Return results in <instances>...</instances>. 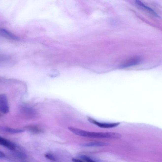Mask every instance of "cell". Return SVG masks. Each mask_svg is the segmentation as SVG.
I'll use <instances>...</instances> for the list:
<instances>
[{"instance_id":"cell-1","label":"cell","mask_w":162,"mask_h":162,"mask_svg":"<svg viewBox=\"0 0 162 162\" xmlns=\"http://www.w3.org/2000/svg\"><path fill=\"white\" fill-rule=\"evenodd\" d=\"M68 129L75 135L82 137L96 138L109 139H118L122 136L120 134L116 132H97L86 131L72 127H68Z\"/></svg>"},{"instance_id":"cell-2","label":"cell","mask_w":162,"mask_h":162,"mask_svg":"<svg viewBox=\"0 0 162 162\" xmlns=\"http://www.w3.org/2000/svg\"><path fill=\"white\" fill-rule=\"evenodd\" d=\"M9 107L7 97L4 94L0 95V111L3 114L8 113L9 112Z\"/></svg>"},{"instance_id":"cell-3","label":"cell","mask_w":162,"mask_h":162,"mask_svg":"<svg viewBox=\"0 0 162 162\" xmlns=\"http://www.w3.org/2000/svg\"><path fill=\"white\" fill-rule=\"evenodd\" d=\"M88 119L90 122L94 124L98 127L103 128H113L117 127L120 124V123L119 122L112 123H100L91 117H89Z\"/></svg>"},{"instance_id":"cell-4","label":"cell","mask_w":162,"mask_h":162,"mask_svg":"<svg viewBox=\"0 0 162 162\" xmlns=\"http://www.w3.org/2000/svg\"><path fill=\"white\" fill-rule=\"evenodd\" d=\"M0 145L11 150H14L16 148V145L12 142L6 139L0 137Z\"/></svg>"},{"instance_id":"cell-5","label":"cell","mask_w":162,"mask_h":162,"mask_svg":"<svg viewBox=\"0 0 162 162\" xmlns=\"http://www.w3.org/2000/svg\"><path fill=\"white\" fill-rule=\"evenodd\" d=\"M140 59L138 58L132 59L122 64L120 66L121 68H126L130 66H134L138 64L140 62Z\"/></svg>"},{"instance_id":"cell-6","label":"cell","mask_w":162,"mask_h":162,"mask_svg":"<svg viewBox=\"0 0 162 162\" xmlns=\"http://www.w3.org/2000/svg\"><path fill=\"white\" fill-rule=\"evenodd\" d=\"M109 145L108 143L103 142H92L83 144L82 146L85 147H103L107 146Z\"/></svg>"},{"instance_id":"cell-7","label":"cell","mask_w":162,"mask_h":162,"mask_svg":"<svg viewBox=\"0 0 162 162\" xmlns=\"http://www.w3.org/2000/svg\"><path fill=\"white\" fill-rule=\"evenodd\" d=\"M1 35L4 37H6L7 38L10 39L15 40H18L19 38L15 35H13L6 30L4 29H1L0 31Z\"/></svg>"},{"instance_id":"cell-8","label":"cell","mask_w":162,"mask_h":162,"mask_svg":"<svg viewBox=\"0 0 162 162\" xmlns=\"http://www.w3.org/2000/svg\"><path fill=\"white\" fill-rule=\"evenodd\" d=\"M135 3H136V5L141 7L142 8L145 9L146 10L148 11L149 13H151L152 14H154V15L156 16H158V15L152 9L146 6L145 4H143L142 2H141L140 1L136 0L135 1Z\"/></svg>"},{"instance_id":"cell-9","label":"cell","mask_w":162,"mask_h":162,"mask_svg":"<svg viewBox=\"0 0 162 162\" xmlns=\"http://www.w3.org/2000/svg\"><path fill=\"white\" fill-rule=\"evenodd\" d=\"M3 131L6 132L11 134L20 133L24 131V130L14 129L8 127H5L3 128Z\"/></svg>"},{"instance_id":"cell-10","label":"cell","mask_w":162,"mask_h":162,"mask_svg":"<svg viewBox=\"0 0 162 162\" xmlns=\"http://www.w3.org/2000/svg\"><path fill=\"white\" fill-rule=\"evenodd\" d=\"M28 129L30 131L35 133H38L42 132V130L36 127H31L28 128Z\"/></svg>"},{"instance_id":"cell-11","label":"cell","mask_w":162,"mask_h":162,"mask_svg":"<svg viewBox=\"0 0 162 162\" xmlns=\"http://www.w3.org/2000/svg\"><path fill=\"white\" fill-rule=\"evenodd\" d=\"M45 156L49 160L52 161H56V158L55 156L53 154L51 153H47L45 154Z\"/></svg>"},{"instance_id":"cell-12","label":"cell","mask_w":162,"mask_h":162,"mask_svg":"<svg viewBox=\"0 0 162 162\" xmlns=\"http://www.w3.org/2000/svg\"><path fill=\"white\" fill-rule=\"evenodd\" d=\"M81 157L86 162H96L85 155H82L81 156Z\"/></svg>"},{"instance_id":"cell-13","label":"cell","mask_w":162,"mask_h":162,"mask_svg":"<svg viewBox=\"0 0 162 162\" xmlns=\"http://www.w3.org/2000/svg\"><path fill=\"white\" fill-rule=\"evenodd\" d=\"M6 158L5 154L1 151H0V158L1 159H4Z\"/></svg>"},{"instance_id":"cell-14","label":"cell","mask_w":162,"mask_h":162,"mask_svg":"<svg viewBox=\"0 0 162 162\" xmlns=\"http://www.w3.org/2000/svg\"><path fill=\"white\" fill-rule=\"evenodd\" d=\"M72 161L73 162H85L73 158L72 160Z\"/></svg>"},{"instance_id":"cell-15","label":"cell","mask_w":162,"mask_h":162,"mask_svg":"<svg viewBox=\"0 0 162 162\" xmlns=\"http://www.w3.org/2000/svg\"></svg>"}]
</instances>
